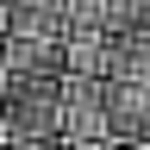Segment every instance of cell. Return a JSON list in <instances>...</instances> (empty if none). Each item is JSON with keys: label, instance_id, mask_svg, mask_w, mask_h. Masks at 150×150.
I'll list each match as a JSON object with an SVG mask.
<instances>
[{"label": "cell", "instance_id": "cell-1", "mask_svg": "<svg viewBox=\"0 0 150 150\" xmlns=\"http://www.w3.org/2000/svg\"><path fill=\"white\" fill-rule=\"evenodd\" d=\"M0 144H63V75H0Z\"/></svg>", "mask_w": 150, "mask_h": 150}, {"label": "cell", "instance_id": "cell-2", "mask_svg": "<svg viewBox=\"0 0 150 150\" xmlns=\"http://www.w3.org/2000/svg\"><path fill=\"white\" fill-rule=\"evenodd\" d=\"M0 75H63L69 81V31L0 38Z\"/></svg>", "mask_w": 150, "mask_h": 150}, {"label": "cell", "instance_id": "cell-3", "mask_svg": "<svg viewBox=\"0 0 150 150\" xmlns=\"http://www.w3.org/2000/svg\"><path fill=\"white\" fill-rule=\"evenodd\" d=\"M63 144H106V81H63Z\"/></svg>", "mask_w": 150, "mask_h": 150}, {"label": "cell", "instance_id": "cell-4", "mask_svg": "<svg viewBox=\"0 0 150 150\" xmlns=\"http://www.w3.org/2000/svg\"><path fill=\"white\" fill-rule=\"evenodd\" d=\"M106 144H150V81H106Z\"/></svg>", "mask_w": 150, "mask_h": 150}, {"label": "cell", "instance_id": "cell-5", "mask_svg": "<svg viewBox=\"0 0 150 150\" xmlns=\"http://www.w3.org/2000/svg\"><path fill=\"white\" fill-rule=\"evenodd\" d=\"M31 31H69L63 0H0V38H31Z\"/></svg>", "mask_w": 150, "mask_h": 150}, {"label": "cell", "instance_id": "cell-6", "mask_svg": "<svg viewBox=\"0 0 150 150\" xmlns=\"http://www.w3.org/2000/svg\"><path fill=\"white\" fill-rule=\"evenodd\" d=\"M106 50H112L106 31H69V75L75 81H106Z\"/></svg>", "mask_w": 150, "mask_h": 150}, {"label": "cell", "instance_id": "cell-7", "mask_svg": "<svg viewBox=\"0 0 150 150\" xmlns=\"http://www.w3.org/2000/svg\"><path fill=\"white\" fill-rule=\"evenodd\" d=\"M106 31H150V0H106Z\"/></svg>", "mask_w": 150, "mask_h": 150}, {"label": "cell", "instance_id": "cell-8", "mask_svg": "<svg viewBox=\"0 0 150 150\" xmlns=\"http://www.w3.org/2000/svg\"><path fill=\"white\" fill-rule=\"evenodd\" d=\"M69 31H106V0H63Z\"/></svg>", "mask_w": 150, "mask_h": 150}, {"label": "cell", "instance_id": "cell-9", "mask_svg": "<svg viewBox=\"0 0 150 150\" xmlns=\"http://www.w3.org/2000/svg\"><path fill=\"white\" fill-rule=\"evenodd\" d=\"M0 150H63V144H0Z\"/></svg>", "mask_w": 150, "mask_h": 150}, {"label": "cell", "instance_id": "cell-10", "mask_svg": "<svg viewBox=\"0 0 150 150\" xmlns=\"http://www.w3.org/2000/svg\"><path fill=\"white\" fill-rule=\"evenodd\" d=\"M63 150H106V144H63Z\"/></svg>", "mask_w": 150, "mask_h": 150}, {"label": "cell", "instance_id": "cell-11", "mask_svg": "<svg viewBox=\"0 0 150 150\" xmlns=\"http://www.w3.org/2000/svg\"><path fill=\"white\" fill-rule=\"evenodd\" d=\"M106 150H150V144H106Z\"/></svg>", "mask_w": 150, "mask_h": 150}]
</instances>
